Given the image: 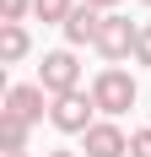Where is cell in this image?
I'll return each mask as SVG.
<instances>
[{"mask_svg": "<svg viewBox=\"0 0 151 157\" xmlns=\"http://www.w3.org/2000/svg\"><path fill=\"white\" fill-rule=\"evenodd\" d=\"M135 98H140L135 76L119 71V65H103V71L92 76V103H97V114H108V119H119L124 109H135Z\"/></svg>", "mask_w": 151, "mask_h": 157, "instance_id": "cell-1", "label": "cell"}, {"mask_svg": "<svg viewBox=\"0 0 151 157\" xmlns=\"http://www.w3.org/2000/svg\"><path fill=\"white\" fill-rule=\"evenodd\" d=\"M38 87L49 98H70L81 92V65H76V49H49L43 65H38Z\"/></svg>", "mask_w": 151, "mask_h": 157, "instance_id": "cell-2", "label": "cell"}, {"mask_svg": "<svg viewBox=\"0 0 151 157\" xmlns=\"http://www.w3.org/2000/svg\"><path fill=\"white\" fill-rule=\"evenodd\" d=\"M135 38H140V22H130V16H119V11H108L92 49H97L108 65H119V60H130V54H135Z\"/></svg>", "mask_w": 151, "mask_h": 157, "instance_id": "cell-3", "label": "cell"}, {"mask_svg": "<svg viewBox=\"0 0 151 157\" xmlns=\"http://www.w3.org/2000/svg\"><path fill=\"white\" fill-rule=\"evenodd\" d=\"M97 103H92V92H70V98H54L49 103V125L60 130V136H87L97 119Z\"/></svg>", "mask_w": 151, "mask_h": 157, "instance_id": "cell-4", "label": "cell"}, {"mask_svg": "<svg viewBox=\"0 0 151 157\" xmlns=\"http://www.w3.org/2000/svg\"><path fill=\"white\" fill-rule=\"evenodd\" d=\"M81 152L87 157H130V136H124L113 119H97V125L81 136Z\"/></svg>", "mask_w": 151, "mask_h": 157, "instance_id": "cell-5", "label": "cell"}, {"mask_svg": "<svg viewBox=\"0 0 151 157\" xmlns=\"http://www.w3.org/2000/svg\"><path fill=\"white\" fill-rule=\"evenodd\" d=\"M43 87L38 81H16V87H6V109L0 114H16V119H27V125H38L43 119Z\"/></svg>", "mask_w": 151, "mask_h": 157, "instance_id": "cell-6", "label": "cell"}, {"mask_svg": "<svg viewBox=\"0 0 151 157\" xmlns=\"http://www.w3.org/2000/svg\"><path fill=\"white\" fill-rule=\"evenodd\" d=\"M97 27H103V11H92V6H76L70 11V22H65V44L70 49H81V44H97Z\"/></svg>", "mask_w": 151, "mask_h": 157, "instance_id": "cell-7", "label": "cell"}, {"mask_svg": "<svg viewBox=\"0 0 151 157\" xmlns=\"http://www.w3.org/2000/svg\"><path fill=\"white\" fill-rule=\"evenodd\" d=\"M27 54H32L27 27H11V22H0V65H22Z\"/></svg>", "mask_w": 151, "mask_h": 157, "instance_id": "cell-8", "label": "cell"}, {"mask_svg": "<svg viewBox=\"0 0 151 157\" xmlns=\"http://www.w3.org/2000/svg\"><path fill=\"white\" fill-rule=\"evenodd\" d=\"M27 136H32V125H27V119L0 114V152H27Z\"/></svg>", "mask_w": 151, "mask_h": 157, "instance_id": "cell-9", "label": "cell"}, {"mask_svg": "<svg viewBox=\"0 0 151 157\" xmlns=\"http://www.w3.org/2000/svg\"><path fill=\"white\" fill-rule=\"evenodd\" d=\"M76 6H81V0H32V16H38V22H49V27H65Z\"/></svg>", "mask_w": 151, "mask_h": 157, "instance_id": "cell-10", "label": "cell"}, {"mask_svg": "<svg viewBox=\"0 0 151 157\" xmlns=\"http://www.w3.org/2000/svg\"><path fill=\"white\" fill-rule=\"evenodd\" d=\"M27 11H32V0H0V22H11V27H22Z\"/></svg>", "mask_w": 151, "mask_h": 157, "instance_id": "cell-11", "label": "cell"}, {"mask_svg": "<svg viewBox=\"0 0 151 157\" xmlns=\"http://www.w3.org/2000/svg\"><path fill=\"white\" fill-rule=\"evenodd\" d=\"M135 65H151V22H140V38H135Z\"/></svg>", "mask_w": 151, "mask_h": 157, "instance_id": "cell-12", "label": "cell"}, {"mask_svg": "<svg viewBox=\"0 0 151 157\" xmlns=\"http://www.w3.org/2000/svg\"><path fill=\"white\" fill-rule=\"evenodd\" d=\"M130 157H151V130H130Z\"/></svg>", "mask_w": 151, "mask_h": 157, "instance_id": "cell-13", "label": "cell"}, {"mask_svg": "<svg viewBox=\"0 0 151 157\" xmlns=\"http://www.w3.org/2000/svg\"><path fill=\"white\" fill-rule=\"evenodd\" d=\"M81 6H92V11H103V16H108L113 6H119V0H81Z\"/></svg>", "mask_w": 151, "mask_h": 157, "instance_id": "cell-14", "label": "cell"}, {"mask_svg": "<svg viewBox=\"0 0 151 157\" xmlns=\"http://www.w3.org/2000/svg\"><path fill=\"white\" fill-rule=\"evenodd\" d=\"M43 157H81V152H65V146H60V152H43Z\"/></svg>", "mask_w": 151, "mask_h": 157, "instance_id": "cell-15", "label": "cell"}, {"mask_svg": "<svg viewBox=\"0 0 151 157\" xmlns=\"http://www.w3.org/2000/svg\"><path fill=\"white\" fill-rule=\"evenodd\" d=\"M6 157H32V152H6Z\"/></svg>", "mask_w": 151, "mask_h": 157, "instance_id": "cell-16", "label": "cell"}, {"mask_svg": "<svg viewBox=\"0 0 151 157\" xmlns=\"http://www.w3.org/2000/svg\"><path fill=\"white\" fill-rule=\"evenodd\" d=\"M140 6H151V0H140Z\"/></svg>", "mask_w": 151, "mask_h": 157, "instance_id": "cell-17", "label": "cell"}]
</instances>
